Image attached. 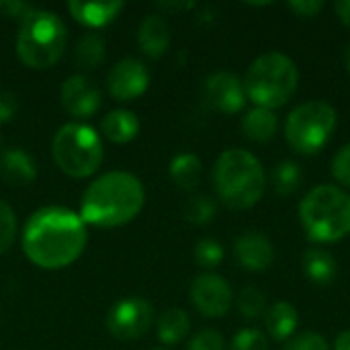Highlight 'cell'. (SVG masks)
<instances>
[{
	"mask_svg": "<svg viewBox=\"0 0 350 350\" xmlns=\"http://www.w3.org/2000/svg\"><path fill=\"white\" fill-rule=\"evenodd\" d=\"M86 240L88 232L80 213L59 205L37 209L23 230L27 258L45 271H57L76 262L86 248Z\"/></svg>",
	"mask_w": 350,
	"mask_h": 350,
	"instance_id": "6da1fadb",
	"label": "cell"
},
{
	"mask_svg": "<svg viewBox=\"0 0 350 350\" xmlns=\"http://www.w3.org/2000/svg\"><path fill=\"white\" fill-rule=\"evenodd\" d=\"M146 203L142 180L123 170L107 172L90 183L80 201V217L86 226L119 228L137 217Z\"/></svg>",
	"mask_w": 350,
	"mask_h": 350,
	"instance_id": "7a4b0ae2",
	"label": "cell"
},
{
	"mask_svg": "<svg viewBox=\"0 0 350 350\" xmlns=\"http://www.w3.org/2000/svg\"><path fill=\"white\" fill-rule=\"evenodd\" d=\"M213 185L226 207L244 211L262 199L267 189V172L262 162L252 152L230 148L215 160Z\"/></svg>",
	"mask_w": 350,
	"mask_h": 350,
	"instance_id": "3957f363",
	"label": "cell"
},
{
	"mask_svg": "<svg viewBox=\"0 0 350 350\" xmlns=\"http://www.w3.org/2000/svg\"><path fill=\"white\" fill-rule=\"evenodd\" d=\"M299 221L312 242L330 244L350 234V195L336 185L314 187L299 203Z\"/></svg>",
	"mask_w": 350,
	"mask_h": 350,
	"instance_id": "277c9868",
	"label": "cell"
},
{
	"mask_svg": "<svg viewBox=\"0 0 350 350\" xmlns=\"http://www.w3.org/2000/svg\"><path fill=\"white\" fill-rule=\"evenodd\" d=\"M246 98L256 107L275 111L291 100L299 84V70L295 62L281 51H267L258 55L244 76Z\"/></svg>",
	"mask_w": 350,
	"mask_h": 350,
	"instance_id": "5b68a950",
	"label": "cell"
},
{
	"mask_svg": "<svg viewBox=\"0 0 350 350\" xmlns=\"http://www.w3.org/2000/svg\"><path fill=\"white\" fill-rule=\"evenodd\" d=\"M66 39L68 29L55 12L33 8L21 21L16 33V55L25 66L45 70L59 62L66 49Z\"/></svg>",
	"mask_w": 350,
	"mask_h": 350,
	"instance_id": "8992f818",
	"label": "cell"
},
{
	"mask_svg": "<svg viewBox=\"0 0 350 350\" xmlns=\"http://www.w3.org/2000/svg\"><path fill=\"white\" fill-rule=\"evenodd\" d=\"M51 154L64 174L86 178L92 176L103 162V142L94 127L72 121L57 129Z\"/></svg>",
	"mask_w": 350,
	"mask_h": 350,
	"instance_id": "52a82bcc",
	"label": "cell"
},
{
	"mask_svg": "<svg viewBox=\"0 0 350 350\" xmlns=\"http://www.w3.org/2000/svg\"><path fill=\"white\" fill-rule=\"evenodd\" d=\"M338 125L336 109L326 100H310L295 107L285 121V139L297 154H318Z\"/></svg>",
	"mask_w": 350,
	"mask_h": 350,
	"instance_id": "ba28073f",
	"label": "cell"
},
{
	"mask_svg": "<svg viewBox=\"0 0 350 350\" xmlns=\"http://www.w3.org/2000/svg\"><path fill=\"white\" fill-rule=\"evenodd\" d=\"M154 324V308L142 297L117 301L107 314V330L117 340H137Z\"/></svg>",
	"mask_w": 350,
	"mask_h": 350,
	"instance_id": "9c48e42d",
	"label": "cell"
},
{
	"mask_svg": "<svg viewBox=\"0 0 350 350\" xmlns=\"http://www.w3.org/2000/svg\"><path fill=\"white\" fill-rule=\"evenodd\" d=\"M189 297L195 310L205 318H224L234 304L230 283L215 273H203L195 277L189 289Z\"/></svg>",
	"mask_w": 350,
	"mask_h": 350,
	"instance_id": "30bf717a",
	"label": "cell"
},
{
	"mask_svg": "<svg viewBox=\"0 0 350 350\" xmlns=\"http://www.w3.org/2000/svg\"><path fill=\"white\" fill-rule=\"evenodd\" d=\"M150 72L137 57L119 59L107 74V90L115 100H133L148 90Z\"/></svg>",
	"mask_w": 350,
	"mask_h": 350,
	"instance_id": "8fae6325",
	"label": "cell"
},
{
	"mask_svg": "<svg viewBox=\"0 0 350 350\" xmlns=\"http://www.w3.org/2000/svg\"><path fill=\"white\" fill-rule=\"evenodd\" d=\"M205 100L211 109L234 115L240 113L246 105V90L244 82L232 72H215L205 80Z\"/></svg>",
	"mask_w": 350,
	"mask_h": 350,
	"instance_id": "7c38bea8",
	"label": "cell"
},
{
	"mask_svg": "<svg viewBox=\"0 0 350 350\" xmlns=\"http://www.w3.org/2000/svg\"><path fill=\"white\" fill-rule=\"evenodd\" d=\"M59 98L64 109L76 119H88L100 107V90L84 74H74L68 80H64Z\"/></svg>",
	"mask_w": 350,
	"mask_h": 350,
	"instance_id": "4fadbf2b",
	"label": "cell"
},
{
	"mask_svg": "<svg viewBox=\"0 0 350 350\" xmlns=\"http://www.w3.org/2000/svg\"><path fill=\"white\" fill-rule=\"evenodd\" d=\"M234 256L242 269L252 271V273H260L273 265L275 246L265 234L246 232L234 242Z\"/></svg>",
	"mask_w": 350,
	"mask_h": 350,
	"instance_id": "5bb4252c",
	"label": "cell"
},
{
	"mask_svg": "<svg viewBox=\"0 0 350 350\" xmlns=\"http://www.w3.org/2000/svg\"><path fill=\"white\" fill-rule=\"evenodd\" d=\"M37 176V164L31 154L21 148L0 152V180L10 187H27Z\"/></svg>",
	"mask_w": 350,
	"mask_h": 350,
	"instance_id": "9a60e30c",
	"label": "cell"
},
{
	"mask_svg": "<svg viewBox=\"0 0 350 350\" xmlns=\"http://www.w3.org/2000/svg\"><path fill=\"white\" fill-rule=\"evenodd\" d=\"M170 25L162 14H148L137 27V45L148 57H160L170 47Z\"/></svg>",
	"mask_w": 350,
	"mask_h": 350,
	"instance_id": "2e32d148",
	"label": "cell"
},
{
	"mask_svg": "<svg viewBox=\"0 0 350 350\" xmlns=\"http://www.w3.org/2000/svg\"><path fill=\"white\" fill-rule=\"evenodd\" d=\"M123 8H125V4L121 0H107V2L72 0V2H68L70 14L78 23H82L84 27H90V29H100V27L109 25L111 21H115L119 16V12Z\"/></svg>",
	"mask_w": 350,
	"mask_h": 350,
	"instance_id": "e0dca14e",
	"label": "cell"
},
{
	"mask_svg": "<svg viewBox=\"0 0 350 350\" xmlns=\"http://www.w3.org/2000/svg\"><path fill=\"white\" fill-rule=\"evenodd\" d=\"M265 326L271 338L287 342L299 326V312L289 301H277L265 312Z\"/></svg>",
	"mask_w": 350,
	"mask_h": 350,
	"instance_id": "ac0fdd59",
	"label": "cell"
},
{
	"mask_svg": "<svg viewBox=\"0 0 350 350\" xmlns=\"http://www.w3.org/2000/svg\"><path fill=\"white\" fill-rule=\"evenodd\" d=\"M301 269L314 285H322V287L330 285L338 275L336 258L320 246L306 250V254L301 258Z\"/></svg>",
	"mask_w": 350,
	"mask_h": 350,
	"instance_id": "d6986e66",
	"label": "cell"
},
{
	"mask_svg": "<svg viewBox=\"0 0 350 350\" xmlns=\"http://www.w3.org/2000/svg\"><path fill=\"white\" fill-rule=\"evenodd\" d=\"M100 129L109 142L129 144L139 133V119L135 117V113H131L127 109H115L103 117Z\"/></svg>",
	"mask_w": 350,
	"mask_h": 350,
	"instance_id": "ffe728a7",
	"label": "cell"
},
{
	"mask_svg": "<svg viewBox=\"0 0 350 350\" xmlns=\"http://www.w3.org/2000/svg\"><path fill=\"white\" fill-rule=\"evenodd\" d=\"M242 131L250 142H271L279 131V119L273 111L254 107L242 119Z\"/></svg>",
	"mask_w": 350,
	"mask_h": 350,
	"instance_id": "44dd1931",
	"label": "cell"
},
{
	"mask_svg": "<svg viewBox=\"0 0 350 350\" xmlns=\"http://www.w3.org/2000/svg\"><path fill=\"white\" fill-rule=\"evenodd\" d=\"M170 178L172 183L183 189V191H193L199 187L201 183V174H203V164H201V158L197 154H191V152H183L178 156L172 158L170 162Z\"/></svg>",
	"mask_w": 350,
	"mask_h": 350,
	"instance_id": "7402d4cb",
	"label": "cell"
},
{
	"mask_svg": "<svg viewBox=\"0 0 350 350\" xmlns=\"http://www.w3.org/2000/svg\"><path fill=\"white\" fill-rule=\"evenodd\" d=\"M189 330H191V318L180 308H168L156 322L158 340L164 345H176L185 340Z\"/></svg>",
	"mask_w": 350,
	"mask_h": 350,
	"instance_id": "603a6c76",
	"label": "cell"
},
{
	"mask_svg": "<svg viewBox=\"0 0 350 350\" xmlns=\"http://www.w3.org/2000/svg\"><path fill=\"white\" fill-rule=\"evenodd\" d=\"M105 55H107V45L98 33L82 35L76 43V49H74V62L84 72L96 70L105 62Z\"/></svg>",
	"mask_w": 350,
	"mask_h": 350,
	"instance_id": "cb8c5ba5",
	"label": "cell"
},
{
	"mask_svg": "<svg viewBox=\"0 0 350 350\" xmlns=\"http://www.w3.org/2000/svg\"><path fill=\"white\" fill-rule=\"evenodd\" d=\"M301 180H304V170L295 160H281L271 174L273 189L283 197L293 195L301 187Z\"/></svg>",
	"mask_w": 350,
	"mask_h": 350,
	"instance_id": "d4e9b609",
	"label": "cell"
},
{
	"mask_svg": "<svg viewBox=\"0 0 350 350\" xmlns=\"http://www.w3.org/2000/svg\"><path fill=\"white\" fill-rule=\"evenodd\" d=\"M215 211H217V205L207 195H195L185 205V217L191 224H197V226L209 224L215 217Z\"/></svg>",
	"mask_w": 350,
	"mask_h": 350,
	"instance_id": "484cf974",
	"label": "cell"
},
{
	"mask_svg": "<svg viewBox=\"0 0 350 350\" xmlns=\"http://www.w3.org/2000/svg\"><path fill=\"white\" fill-rule=\"evenodd\" d=\"M238 310L244 318H260L267 312L265 293L258 287H244L238 295Z\"/></svg>",
	"mask_w": 350,
	"mask_h": 350,
	"instance_id": "4316f807",
	"label": "cell"
},
{
	"mask_svg": "<svg viewBox=\"0 0 350 350\" xmlns=\"http://www.w3.org/2000/svg\"><path fill=\"white\" fill-rule=\"evenodd\" d=\"M195 260L203 269H213L224 260V246L215 238H203L195 244Z\"/></svg>",
	"mask_w": 350,
	"mask_h": 350,
	"instance_id": "83f0119b",
	"label": "cell"
},
{
	"mask_svg": "<svg viewBox=\"0 0 350 350\" xmlns=\"http://www.w3.org/2000/svg\"><path fill=\"white\" fill-rule=\"evenodd\" d=\"M16 240V215L12 207L0 201V254L10 250Z\"/></svg>",
	"mask_w": 350,
	"mask_h": 350,
	"instance_id": "f1b7e54d",
	"label": "cell"
},
{
	"mask_svg": "<svg viewBox=\"0 0 350 350\" xmlns=\"http://www.w3.org/2000/svg\"><path fill=\"white\" fill-rule=\"evenodd\" d=\"M230 350H269V338L256 328H244L234 334Z\"/></svg>",
	"mask_w": 350,
	"mask_h": 350,
	"instance_id": "f546056e",
	"label": "cell"
},
{
	"mask_svg": "<svg viewBox=\"0 0 350 350\" xmlns=\"http://www.w3.org/2000/svg\"><path fill=\"white\" fill-rule=\"evenodd\" d=\"M283 350H330V345L318 332H304V334L291 336L283 345Z\"/></svg>",
	"mask_w": 350,
	"mask_h": 350,
	"instance_id": "4dcf8cb0",
	"label": "cell"
},
{
	"mask_svg": "<svg viewBox=\"0 0 350 350\" xmlns=\"http://www.w3.org/2000/svg\"><path fill=\"white\" fill-rule=\"evenodd\" d=\"M187 350H226V340L217 330L205 328L191 338Z\"/></svg>",
	"mask_w": 350,
	"mask_h": 350,
	"instance_id": "1f68e13d",
	"label": "cell"
},
{
	"mask_svg": "<svg viewBox=\"0 0 350 350\" xmlns=\"http://www.w3.org/2000/svg\"><path fill=\"white\" fill-rule=\"evenodd\" d=\"M332 176L338 185L350 189V144H345L332 160Z\"/></svg>",
	"mask_w": 350,
	"mask_h": 350,
	"instance_id": "d6a6232c",
	"label": "cell"
},
{
	"mask_svg": "<svg viewBox=\"0 0 350 350\" xmlns=\"http://www.w3.org/2000/svg\"><path fill=\"white\" fill-rule=\"evenodd\" d=\"M35 6L29 2H21V0H0V16L4 18H18L23 21Z\"/></svg>",
	"mask_w": 350,
	"mask_h": 350,
	"instance_id": "836d02e7",
	"label": "cell"
},
{
	"mask_svg": "<svg viewBox=\"0 0 350 350\" xmlns=\"http://www.w3.org/2000/svg\"><path fill=\"white\" fill-rule=\"evenodd\" d=\"M289 10H293L297 16H316L318 12L324 10V2L322 0H291L289 4Z\"/></svg>",
	"mask_w": 350,
	"mask_h": 350,
	"instance_id": "e575fe53",
	"label": "cell"
},
{
	"mask_svg": "<svg viewBox=\"0 0 350 350\" xmlns=\"http://www.w3.org/2000/svg\"><path fill=\"white\" fill-rule=\"evenodd\" d=\"M16 107H18L16 96L8 90H0V125L14 117Z\"/></svg>",
	"mask_w": 350,
	"mask_h": 350,
	"instance_id": "d590c367",
	"label": "cell"
},
{
	"mask_svg": "<svg viewBox=\"0 0 350 350\" xmlns=\"http://www.w3.org/2000/svg\"><path fill=\"white\" fill-rule=\"evenodd\" d=\"M334 14L338 16V21L342 25H347L350 29V0H338V2H334Z\"/></svg>",
	"mask_w": 350,
	"mask_h": 350,
	"instance_id": "8d00e7d4",
	"label": "cell"
},
{
	"mask_svg": "<svg viewBox=\"0 0 350 350\" xmlns=\"http://www.w3.org/2000/svg\"><path fill=\"white\" fill-rule=\"evenodd\" d=\"M158 6H160L164 12H178V10H189V8H193L195 4H193V2H158Z\"/></svg>",
	"mask_w": 350,
	"mask_h": 350,
	"instance_id": "74e56055",
	"label": "cell"
},
{
	"mask_svg": "<svg viewBox=\"0 0 350 350\" xmlns=\"http://www.w3.org/2000/svg\"><path fill=\"white\" fill-rule=\"evenodd\" d=\"M334 350H350V328L340 332L334 340Z\"/></svg>",
	"mask_w": 350,
	"mask_h": 350,
	"instance_id": "f35d334b",
	"label": "cell"
},
{
	"mask_svg": "<svg viewBox=\"0 0 350 350\" xmlns=\"http://www.w3.org/2000/svg\"><path fill=\"white\" fill-rule=\"evenodd\" d=\"M347 70H349V74H350V43H349V47H347Z\"/></svg>",
	"mask_w": 350,
	"mask_h": 350,
	"instance_id": "ab89813d",
	"label": "cell"
},
{
	"mask_svg": "<svg viewBox=\"0 0 350 350\" xmlns=\"http://www.w3.org/2000/svg\"><path fill=\"white\" fill-rule=\"evenodd\" d=\"M154 350H164V349H154Z\"/></svg>",
	"mask_w": 350,
	"mask_h": 350,
	"instance_id": "60d3db41",
	"label": "cell"
}]
</instances>
